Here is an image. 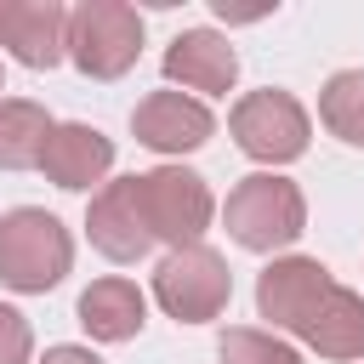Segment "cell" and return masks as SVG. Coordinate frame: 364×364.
Segmentation results:
<instances>
[{"mask_svg": "<svg viewBox=\"0 0 364 364\" xmlns=\"http://www.w3.org/2000/svg\"><path fill=\"white\" fill-rule=\"evenodd\" d=\"M222 228L239 250H256V256H279L290 250L301 233H307V199L290 176L279 171H250L233 182L228 205H222Z\"/></svg>", "mask_w": 364, "mask_h": 364, "instance_id": "6da1fadb", "label": "cell"}, {"mask_svg": "<svg viewBox=\"0 0 364 364\" xmlns=\"http://www.w3.org/2000/svg\"><path fill=\"white\" fill-rule=\"evenodd\" d=\"M74 267V233L40 210V205H11L0 216V284L17 296H46L68 279Z\"/></svg>", "mask_w": 364, "mask_h": 364, "instance_id": "7a4b0ae2", "label": "cell"}, {"mask_svg": "<svg viewBox=\"0 0 364 364\" xmlns=\"http://www.w3.org/2000/svg\"><path fill=\"white\" fill-rule=\"evenodd\" d=\"M136 199H142V222H148L154 245H171V250L205 245V228L216 222V193L188 165L136 171Z\"/></svg>", "mask_w": 364, "mask_h": 364, "instance_id": "3957f363", "label": "cell"}, {"mask_svg": "<svg viewBox=\"0 0 364 364\" xmlns=\"http://www.w3.org/2000/svg\"><path fill=\"white\" fill-rule=\"evenodd\" d=\"M142 57V11L125 0H80L68 11V63L85 80H119Z\"/></svg>", "mask_w": 364, "mask_h": 364, "instance_id": "277c9868", "label": "cell"}, {"mask_svg": "<svg viewBox=\"0 0 364 364\" xmlns=\"http://www.w3.org/2000/svg\"><path fill=\"white\" fill-rule=\"evenodd\" d=\"M228 136H233V148H239L245 159H256V165H290V159L307 154L313 119H307V108H301L290 91L262 85V91H245V97L228 108Z\"/></svg>", "mask_w": 364, "mask_h": 364, "instance_id": "5b68a950", "label": "cell"}, {"mask_svg": "<svg viewBox=\"0 0 364 364\" xmlns=\"http://www.w3.org/2000/svg\"><path fill=\"white\" fill-rule=\"evenodd\" d=\"M154 301H159L176 324H210V318H222L228 301H233L228 256L210 250V245L165 250L159 267H154Z\"/></svg>", "mask_w": 364, "mask_h": 364, "instance_id": "8992f818", "label": "cell"}, {"mask_svg": "<svg viewBox=\"0 0 364 364\" xmlns=\"http://www.w3.org/2000/svg\"><path fill=\"white\" fill-rule=\"evenodd\" d=\"M131 136H136L142 148L165 154V159H182V154H193V148H205V142L216 136V114H210L199 97L165 85V91H148V97L131 108Z\"/></svg>", "mask_w": 364, "mask_h": 364, "instance_id": "52a82bcc", "label": "cell"}, {"mask_svg": "<svg viewBox=\"0 0 364 364\" xmlns=\"http://www.w3.org/2000/svg\"><path fill=\"white\" fill-rule=\"evenodd\" d=\"M85 239H91V250H102L119 267H131V262H142L154 250V233H148L142 199H136V176H108L91 193V205H85Z\"/></svg>", "mask_w": 364, "mask_h": 364, "instance_id": "ba28073f", "label": "cell"}, {"mask_svg": "<svg viewBox=\"0 0 364 364\" xmlns=\"http://www.w3.org/2000/svg\"><path fill=\"white\" fill-rule=\"evenodd\" d=\"M165 80L188 97H228L239 85V51L228 34L216 28H182L171 46H165Z\"/></svg>", "mask_w": 364, "mask_h": 364, "instance_id": "9c48e42d", "label": "cell"}, {"mask_svg": "<svg viewBox=\"0 0 364 364\" xmlns=\"http://www.w3.org/2000/svg\"><path fill=\"white\" fill-rule=\"evenodd\" d=\"M0 51L23 68H57L68 57L63 0H0Z\"/></svg>", "mask_w": 364, "mask_h": 364, "instance_id": "30bf717a", "label": "cell"}, {"mask_svg": "<svg viewBox=\"0 0 364 364\" xmlns=\"http://www.w3.org/2000/svg\"><path fill=\"white\" fill-rule=\"evenodd\" d=\"M330 284H336V279H330V267H324L318 256H273V262L256 273V313L273 324V336H279V330L296 336L301 313H307Z\"/></svg>", "mask_w": 364, "mask_h": 364, "instance_id": "8fae6325", "label": "cell"}, {"mask_svg": "<svg viewBox=\"0 0 364 364\" xmlns=\"http://www.w3.org/2000/svg\"><path fill=\"white\" fill-rule=\"evenodd\" d=\"M46 182H57L63 193H91L108 182L114 171V136H102L97 125H80V119H63L46 142V159H40Z\"/></svg>", "mask_w": 364, "mask_h": 364, "instance_id": "7c38bea8", "label": "cell"}, {"mask_svg": "<svg viewBox=\"0 0 364 364\" xmlns=\"http://www.w3.org/2000/svg\"><path fill=\"white\" fill-rule=\"evenodd\" d=\"M296 341L313 347L318 358L330 364H353L364 358V296L347 290V284H330L296 324Z\"/></svg>", "mask_w": 364, "mask_h": 364, "instance_id": "4fadbf2b", "label": "cell"}, {"mask_svg": "<svg viewBox=\"0 0 364 364\" xmlns=\"http://www.w3.org/2000/svg\"><path fill=\"white\" fill-rule=\"evenodd\" d=\"M74 313H80V324H85L91 341H131L148 324V296L136 290V279L108 273V279H91L80 290V307Z\"/></svg>", "mask_w": 364, "mask_h": 364, "instance_id": "5bb4252c", "label": "cell"}, {"mask_svg": "<svg viewBox=\"0 0 364 364\" xmlns=\"http://www.w3.org/2000/svg\"><path fill=\"white\" fill-rule=\"evenodd\" d=\"M57 119L28 97H0V171H40Z\"/></svg>", "mask_w": 364, "mask_h": 364, "instance_id": "9a60e30c", "label": "cell"}, {"mask_svg": "<svg viewBox=\"0 0 364 364\" xmlns=\"http://www.w3.org/2000/svg\"><path fill=\"white\" fill-rule=\"evenodd\" d=\"M318 125L336 142L364 148V68H336L318 85Z\"/></svg>", "mask_w": 364, "mask_h": 364, "instance_id": "2e32d148", "label": "cell"}, {"mask_svg": "<svg viewBox=\"0 0 364 364\" xmlns=\"http://www.w3.org/2000/svg\"><path fill=\"white\" fill-rule=\"evenodd\" d=\"M216 358H222V364H301V353H296L284 336L256 330V324H233V330H222Z\"/></svg>", "mask_w": 364, "mask_h": 364, "instance_id": "e0dca14e", "label": "cell"}, {"mask_svg": "<svg viewBox=\"0 0 364 364\" xmlns=\"http://www.w3.org/2000/svg\"><path fill=\"white\" fill-rule=\"evenodd\" d=\"M34 358V330L17 307L0 301V364H28Z\"/></svg>", "mask_w": 364, "mask_h": 364, "instance_id": "ac0fdd59", "label": "cell"}, {"mask_svg": "<svg viewBox=\"0 0 364 364\" xmlns=\"http://www.w3.org/2000/svg\"><path fill=\"white\" fill-rule=\"evenodd\" d=\"M40 364H102L91 347H80V341H57V347H46V358Z\"/></svg>", "mask_w": 364, "mask_h": 364, "instance_id": "d6986e66", "label": "cell"}, {"mask_svg": "<svg viewBox=\"0 0 364 364\" xmlns=\"http://www.w3.org/2000/svg\"><path fill=\"white\" fill-rule=\"evenodd\" d=\"M0 91H6V68H0Z\"/></svg>", "mask_w": 364, "mask_h": 364, "instance_id": "ffe728a7", "label": "cell"}]
</instances>
